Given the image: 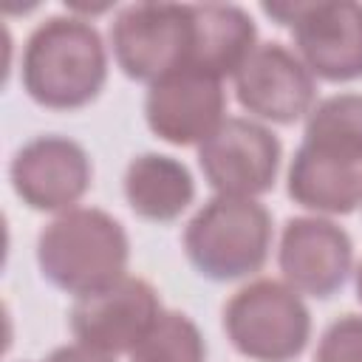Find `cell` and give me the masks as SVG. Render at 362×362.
Segmentation results:
<instances>
[{
  "mask_svg": "<svg viewBox=\"0 0 362 362\" xmlns=\"http://www.w3.org/2000/svg\"><path fill=\"white\" fill-rule=\"evenodd\" d=\"M192 37L189 6L136 3L124 6L110 23V45L124 76L158 82L187 65Z\"/></svg>",
  "mask_w": 362,
  "mask_h": 362,
  "instance_id": "cell-6",
  "label": "cell"
},
{
  "mask_svg": "<svg viewBox=\"0 0 362 362\" xmlns=\"http://www.w3.org/2000/svg\"><path fill=\"white\" fill-rule=\"evenodd\" d=\"M272 249V215L255 198L215 195L184 229V252L198 274L226 283L266 263Z\"/></svg>",
  "mask_w": 362,
  "mask_h": 362,
  "instance_id": "cell-3",
  "label": "cell"
},
{
  "mask_svg": "<svg viewBox=\"0 0 362 362\" xmlns=\"http://www.w3.org/2000/svg\"><path fill=\"white\" fill-rule=\"evenodd\" d=\"M238 102L257 119L291 124L314 107L317 85L305 62L283 42H260L235 74Z\"/></svg>",
  "mask_w": 362,
  "mask_h": 362,
  "instance_id": "cell-9",
  "label": "cell"
},
{
  "mask_svg": "<svg viewBox=\"0 0 362 362\" xmlns=\"http://www.w3.org/2000/svg\"><path fill=\"white\" fill-rule=\"evenodd\" d=\"M45 362H113V356H110V354H102V351H96V348H88V345H82V342H76V345L54 348Z\"/></svg>",
  "mask_w": 362,
  "mask_h": 362,
  "instance_id": "cell-19",
  "label": "cell"
},
{
  "mask_svg": "<svg viewBox=\"0 0 362 362\" xmlns=\"http://www.w3.org/2000/svg\"><path fill=\"white\" fill-rule=\"evenodd\" d=\"M263 11L277 25H291L297 57L311 74L328 82L362 76V3H263Z\"/></svg>",
  "mask_w": 362,
  "mask_h": 362,
  "instance_id": "cell-5",
  "label": "cell"
},
{
  "mask_svg": "<svg viewBox=\"0 0 362 362\" xmlns=\"http://www.w3.org/2000/svg\"><path fill=\"white\" fill-rule=\"evenodd\" d=\"M288 195L314 212H354L362 204V150L325 139H303L288 164Z\"/></svg>",
  "mask_w": 362,
  "mask_h": 362,
  "instance_id": "cell-13",
  "label": "cell"
},
{
  "mask_svg": "<svg viewBox=\"0 0 362 362\" xmlns=\"http://www.w3.org/2000/svg\"><path fill=\"white\" fill-rule=\"evenodd\" d=\"M305 139H325L362 150V93L320 99L305 119Z\"/></svg>",
  "mask_w": 362,
  "mask_h": 362,
  "instance_id": "cell-17",
  "label": "cell"
},
{
  "mask_svg": "<svg viewBox=\"0 0 362 362\" xmlns=\"http://www.w3.org/2000/svg\"><path fill=\"white\" fill-rule=\"evenodd\" d=\"M280 272L297 294L325 300L337 294L354 263V243L325 218H291L280 235Z\"/></svg>",
  "mask_w": 362,
  "mask_h": 362,
  "instance_id": "cell-12",
  "label": "cell"
},
{
  "mask_svg": "<svg viewBox=\"0 0 362 362\" xmlns=\"http://www.w3.org/2000/svg\"><path fill=\"white\" fill-rule=\"evenodd\" d=\"M127 257L130 243L122 223L93 206L62 212L37 238L42 277L76 300L127 277Z\"/></svg>",
  "mask_w": 362,
  "mask_h": 362,
  "instance_id": "cell-2",
  "label": "cell"
},
{
  "mask_svg": "<svg viewBox=\"0 0 362 362\" xmlns=\"http://www.w3.org/2000/svg\"><path fill=\"white\" fill-rule=\"evenodd\" d=\"M229 342L257 362H291L311 337V314L300 294L280 280H255L223 308Z\"/></svg>",
  "mask_w": 362,
  "mask_h": 362,
  "instance_id": "cell-4",
  "label": "cell"
},
{
  "mask_svg": "<svg viewBox=\"0 0 362 362\" xmlns=\"http://www.w3.org/2000/svg\"><path fill=\"white\" fill-rule=\"evenodd\" d=\"M206 345L198 325L181 311H161L144 339L130 351V362H204Z\"/></svg>",
  "mask_w": 362,
  "mask_h": 362,
  "instance_id": "cell-16",
  "label": "cell"
},
{
  "mask_svg": "<svg viewBox=\"0 0 362 362\" xmlns=\"http://www.w3.org/2000/svg\"><path fill=\"white\" fill-rule=\"evenodd\" d=\"M11 187L40 212L71 209L90 187V158L68 136L45 133L31 139L11 158Z\"/></svg>",
  "mask_w": 362,
  "mask_h": 362,
  "instance_id": "cell-11",
  "label": "cell"
},
{
  "mask_svg": "<svg viewBox=\"0 0 362 362\" xmlns=\"http://www.w3.org/2000/svg\"><path fill=\"white\" fill-rule=\"evenodd\" d=\"M226 93L218 76L178 68L153 82L144 99L150 130L170 144H201L226 119Z\"/></svg>",
  "mask_w": 362,
  "mask_h": 362,
  "instance_id": "cell-10",
  "label": "cell"
},
{
  "mask_svg": "<svg viewBox=\"0 0 362 362\" xmlns=\"http://www.w3.org/2000/svg\"><path fill=\"white\" fill-rule=\"evenodd\" d=\"M277 136L243 116H226L221 127L201 141L198 164L218 195L255 198L274 187L280 170Z\"/></svg>",
  "mask_w": 362,
  "mask_h": 362,
  "instance_id": "cell-7",
  "label": "cell"
},
{
  "mask_svg": "<svg viewBox=\"0 0 362 362\" xmlns=\"http://www.w3.org/2000/svg\"><path fill=\"white\" fill-rule=\"evenodd\" d=\"M20 79L25 93L54 110L82 107L107 79V54L99 31L85 17L54 14L25 40Z\"/></svg>",
  "mask_w": 362,
  "mask_h": 362,
  "instance_id": "cell-1",
  "label": "cell"
},
{
  "mask_svg": "<svg viewBox=\"0 0 362 362\" xmlns=\"http://www.w3.org/2000/svg\"><path fill=\"white\" fill-rule=\"evenodd\" d=\"M192 37L189 57L184 68L204 71L209 76H235L246 57L255 51L257 28L246 8L232 3H204L189 6Z\"/></svg>",
  "mask_w": 362,
  "mask_h": 362,
  "instance_id": "cell-14",
  "label": "cell"
},
{
  "mask_svg": "<svg viewBox=\"0 0 362 362\" xmlns=\"http://www.w3.org/2000/svg\"><path fill=\"white\" fill-rule=\"evenodd\" d=\"M314 362H362V317L345 314L334 320L320 337Z\"/></svg>",
  "mask_w": 362,
  "mask_h": 362,
  "instance_id": "cell-18",
  "label": "cell"
},
{
  "mask_svg": "<svg viewBox=\"0 0 362 362\" xmlns=\"http://www.w3.org/2000/svg\"><path fill=\"white\" fill-rule=\"evenodd\" d=\"M356 300L362 303V263H359V269H356Z\"/></svg>",
  "mask_w": 362,
  "mask_h": 362,
  "instance_id": "cell-20",
  "label": "cell"
},
{
  "mask_svg": "<svg viewBox=\"0 0 362 362\" xmlns=\"http://www.w3.org/2000/svg\"><path fill=\"white\" fill-rule=\"evenodd\" d=\"M124 198L139 218L167 223L192 204L195 184L189 170L178 158L161 153H141L127 164Z\"/></svg>",
  "mask_w": 362,
  "mask_h": 362,
  "instance_id": "cell-15",
  "label": "cell"
},
{
  "mask_svg": "<svg viewBox=\"0 0 362 362\" xmlns=\"http://www.w3.org/2000/svg\"><path fill=\"white\" fill-rule=\"evenodd\" d=\"M161 317L156 288L141 277H122L110 288L79 297L68 314L74 337L102 354H130Z\"/></svg>",
  "mask_w": 362,
  "mask_h": 362,
  "instance_id": "cell-8",
  "label": "cell"
}]
</instances>
